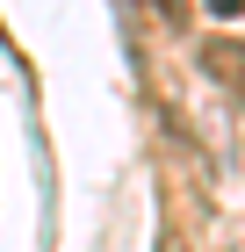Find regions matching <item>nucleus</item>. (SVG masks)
<instances>
[{"mask_svg":"<svg viewBox=\"0 0 245 252\" xmlns=\"http://www.w3.org/2000/svg\"><path fill=\"white\" fill-rule=\"evenodd\" d=\"M159 252H188V245H180V238H159Z\"/></svg>","mask_w":245,"mask_h":252,"instance_id":"nucleus-4","label":"nucleus"},{"mask_svg":"<svg viewBox=\"0 0 245 252\" xmlns=\"http://www.w3.org/2000/svg\"><path fill=\"white\" fill-rule=\"evenodd\" d=\"M195 65H202V79H216V87L245 108V36H202Z\"/></svg>","mask_w":245,"mask_h":252,"instance_id":"nucleus-1","label":"nucleus"},{"mask_svg":"<svg viewBox=\"0 0 245 252\" xmlns=\"http://www.w3.org/2000/svg\"><path fill=\"white\" fill-rule=\"evenodd\" d=\"M202 7H216V15H238V7H245V0H202Z\"/></svg>","mask_w":245,"mask_h":252,"instance_id":"nucleus-3","label":"nucleus"},{"mask_svg":"<svg viewBox=\"0 0 245 252\" xmlns=\"http://www.w3.org/2000/svg\"><path fill=\"white\" fill-rule=\"evenodd\" d=\"M151 15H166L173 29H180V22H188V0H151Z\"/></svg>","mask_w":245,"mask_h":252,"instance_id":"nucleus-2","label":"nucleus"}]
</instances>
